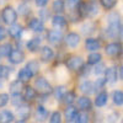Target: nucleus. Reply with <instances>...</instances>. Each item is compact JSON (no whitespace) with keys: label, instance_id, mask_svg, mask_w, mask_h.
Masks as SVG:
<instances>
[{"label":"nucleus","instance_id":"f257e3e1","mask_svg":"<svg viewBox=\"0 0 123 123\" xmlns=\"http://www.w3.org/2000/svg\"><path fill=\"white\" fill-rule=\"evenodd\" d=\"M107 22H108V27H107V35L111 38H117L121 33V17L118 14L113 12L110 14L107 17Z\"/></svg>","mask_w":123,"mask_h":123},{"label":"nucleus","instance_id":"f03ea898","mask_svg":"<svg viewBox=\"0 0 123 123\" xmlns=\"http://www.w3.org/2000/svg\"><path fill=\"white\" fill-rule=\"evenodd\" d=\"M35 86L37 89V91L42 95H48L49 92H52V86L44 78H38L35 81Z\"/></svg>","mask_w":123,"mask_h":123},{"label":"nucleus","instance_id":"7ed1b4c3","mask_svg":"<svg viewBox=\"0 0 123 123\" xmlns=\"http://www.w3.org/2000/svg\"><path fill=\"white\" fill-rule=\"evenodd\" d=\"M3 20L7 25H14L17 20V14L11 6H6L3 10Z\"/></svg>","mask_w":123,"mask_h":123},{"label":"nucleus","instance_id":"20e7f679","mask_svg":"<svg viewBox=\"0 0 123 123\" xmlns=\"http://www.w3.org/2000/svg\"><path fill=\"white\" fill-rule=\"evenodd\" d=\"M67 65L71 70H80L81 68H83V65H84V62H83V59H81L80 57H73V58H70L68 60Z\"/></svg>","mask_w":123,"mask_h":123},{"label":"nucleus","instance_id":"39448f33","mask_svg":"<svg viewBox=\"0 0 123 123\" xmlns=\"http://www.w3.org/2000/svg\"><path fill=\"white\" fill-rule=\"evenodd\" d=\"M24 58H25L24 53L21 52V50H17V49H12V52L9 54V60L11 62L12 64L21 63V62L24 60Z\"/></svg>","mask_w":123,"mask_h":123},{"label":"nucleus","instance_id":"423d86ee","mask_svg":"<svg viewBox=\"0 0 123 123\" xmlns=\"http://www.w3.org/2000/svg\"><path fill=\"white\" fill-rule=\"evenodd\" d=\"M121 52H122L121 43L115 42V43H110V44L106 46V53L108 55H118Z\"/></svg>","mask_w":123,"mask_h":123},{"label":"nucleus","instance_id":"0eeeda50","mask_svg":"<svg viewBox=\"0 0 123 123\" xmlns=\"http://www.w3.org/2000/svg\"><path fill=\"white\" fill-rule=\"evenodd\" d=\"M65 42L69 47H76L80 42V37L78 33H74V32H70L65 37Z\"/></svg>","mask_w":123,"mask_h":123},{"label":"nucleus","instance_id":"6e6552de","mask_svg":"<svg viewBox=\"0 0 123 123\" xmlns=\"http://www.w3.org/2000/svg\"><path fill=\"white\" fill-rule=\"evenodd\" d=\"M30 113H31V108L28 105H20L17 106V115L21 119H27L30 117Z\"/></svg>","mask_w":123,"mask_h":123},{"label":"nucleus","instance_id":"1a4fd4ad","mask_svg":"<svg viewBox=\"0 0 123 123\" xmlns=\"http://www.w3.org/2000/svg\"><path fill=\"white\" fill-rule=\"evenodd\" d=\"M78 110L74 107V106H68L67 108H65V111H64V116H65V119L68 121V122H71V121H74L75 118H76V116H78Z\"/></svg>","mask_w":123,"mask_h":123},{"label":"nucleus","instance_id":"9d476101","mask_svg":"<svg viewBox=\"0 0 123 123\" xmlns=\"http://www.w3.org/2000/svg\"><path fill=\"white\" fill-rule=\"evenodd\" d=\"M91 100L89 98V97H86V96H83V97H79V100H78V107L79 108H81L83 111H90L91 110Z\"/></svg>","mask_w":123,"mask_h":123},{"label":"nucleus","instance_id":"9b49d317","mask_svg":"<svg viewBox=\"0 0 123 123\" xmlns=\"http://www.w3.org/2000/svg\"><path fill=\"white\" fill-rule=\"evenodd\" d=\"M14 113L7 110L0 111V123H11L14 121Z\"/></svg>","mask_w":123,"mask_h":123},{"label":"nucleus","instance_id":"f8f14e48","mask_svg":"<svg viewBox=\"0 0 123 123\" xmlns=\"http://www.w3.org/2000/svg\"><path fill=\"white\" fill-rule=\"evenodd\" d=\"M62 38H63V33L60 32V31L58 30H52V31H49V33H48V39H49V42H52V43H58L62 41Z\"/></svg>","mask_w":123,"mask_h":123},{"label":"nucleus","instance_id":"ddd939ff","mask_svg":"<svg viewBox=\"0 0 123 123\" xmlns=\"http://www.w3.org/2000/svg\"><path fill=\"white\" fill-rule=\"evenodd\" d=\"M48 118V111L43 107V106H38L36 110V119L38 122H44Z\"/></svg>","mask_w":123,"mask_h":123},{"label":"nucleus","instance_id":"4468645a","mask_svg":"<svg viewBox=\"0 0 123 123\" xmlns=\"http://www.w3.org/2000/svg\"><path fill=\"white\" fill-rule=\"evenodd\" d=\"M80 91L85 95H91L92 92L95 91V85L92 84L91 81H84V83L80 85Z\"/></svg>","mask_w":123,"mask_h":123},{"label":"nucleus","instance_id":"2eb2a0df","mask_svg":"<svg viewBox=\"0 0 123 123\" xmlns=\"http://www.w3.org/2000/svg\"><path fill=\"white\" fill-rule=\"evenodd\" d=\"M28 27H30L31 30L36 31V32H41V31H43L44 25H43V22L41 21V20H38V18H32V20L30 21V24H28Z\"/></svg>","mask_w":123,"mask_h":123},{"label":"nucleus","instance_id":"dca6fc26","mask_svg":"<svg viewBox=\"0 0 123 123\" xmlns=\"http://www.w3.org/2000/svg\"><path fill=\"white\" fill-rule=\"evenodd\" d=\"M116 80H117V70L116 68H108L106 70V81L110 84H115L116 83Z\"/></svg>","mask_w":123,"mask_h":123},{"label":"nucleus","instance_id":"f3484780","mask_svg":"<svg viewBox=\"0 0 123 123\" xmlns=\"http://www.w3.org/2000/svg\"><path fill=\"white\" fill-rule=\"evenodd\" d=\"M53 57H54V52L52 48H49L47 46L42 48V50H41V58H42V60L48 62L50 59H53Z\"/></svg>","mask_w":123,"mask_h":123},{"label":"nucleus","instance_id":"a211bd4d","mask_svg":"<svg viewBox=\"0 0 123 123\" xmlns=\"http://www.w3.org/2000/svg\"><path fill=\"white\" fill-rule=\"evenodd\" d=\"M107 98H108L107 92H105V91L100 92V94L96 96V100H95V105H96L97 107H104V106L107 104Z\"/></svg>","mask_w":123,"mask_h":123},{"label":"nucleus","instance_id":"6ab92c4d","mask_svg":"<svg viewBox=\"0 0 123 123\" xmlns=\"http://www.w3.org/2000/svg\"><path fill=\"white\" fill-rule=\"evenodd\" d=\"M85 46L87 50H97L100 48V42L95 38H87L85 42Z\"/></svg>","mask_w":123,"mask_h":123},{"label":"nucleus","instance_id":"aec40b11","mask_svg":"<svg viewBox=\"0 0 123 123\" xmlns=\"http://www.w3.org/2000/svg\"><path fill=\"white\" fill-rule=\"evenodd\" d=\"M21 89H22V81H20V80L12 81V83L10 84V92H11L12 95L20 94V92H21Z\"/></svg>","mask_w":123,"mask_h":123},{"label":"nucleus","instance_id":"412c9836","mask_svg":"<svg viewBox=\"0 0 123 123\" xmlns=\"http://www.w3.org/2000/svg\"><path fill=\"white\" fill-rule=\"evenodd\" d=\"M35 97H36V90L31 86H27L25 89V92H24V100L32 101V100H35Z\"/></svg>","mask_w":123,"mask_h":123},{"label":"nucleus","instance_id":"4be33fe9","mask_svg":"<svg viewBox=\"0 0 123 123\" xmlns=\"http://www.w3.org/2000/svg\"><path fill=\"white\" fill-rule=\"evenodd\" d=\"M21 32H22V27L20 25H12V26H10V28H9V35L11 37H14V38L20 37Z\"/></svg>","mask_w":123,"mask_h":123},{"label":"nucleus","instance_id":"5701e85b","mask_svg":"<svg viewBox=\"0 0 123 123\" xmlns=\"http://www.w3.org/2000/svg\"><path fill=\"white\" fill-rule=\"evenodd\" d=\"M32 76H33V75L31 74L30 71H28V69H26V68L18 71V80L22 81V83H27V81L32 78Z\"/></svg>","mask_w":123,"mask_h":123},{"label":"nucleus","instance_id":"b1692460","mask_svg":"<svg viewBox=\"0 0 123 123\" xmlns=\"http://www.w3.org/2000/svg\"><path fill=\"white\" fill-rule=\"evenodd\" d=\"M39 44H41V39L36 37V38L30 39V42L27 43V48L31 50V52H36V50L39 48Z\"/></svg>","mask_w":123,"mask_h":123},{"label":"nucleus","instance_id":"393cba45","mask_svg":"<svg viewBox=\"0 0 123 123\" xmlns=\"http://www.w3.org/2000/svg\"><path fill=\"white\" fill-rule=\"evenodd\" d=\"M112 98H113L115 105H117V106L123 105V92H122L121 90H116V91L113 92V96H112Z\"/></svg>","mask_w":123,"mask_h":123},{"label":"nucleus","instance_id":"a878e982","mask_svg":"<svg viewBox=\"0 0 123 123\" xmlns=\"http://www.w3.org/2000/svg\"><path fill=\"white\" fill-rule=\"evenodd\" d=\"M52 24H53V26H55V27H63V26H65V24H67V20H65L63 16H60V15H55V16L53 17V20H52Z\"/></svg>","mask_w":123,"mask_h":123},{"label":"nucleus","instance_id":"bb28decb","mask_svg":"<svg viewBox=\"0 0 123 123\" xmlns=\"http://www.w3.org/2000/svg\"><path fill=\"white\" fill-rule=\"evenodd\" d=\"M74 122L75 123H87L89 122V115L86 113L85 111H81V112L78 113V116L74 119Z\"/></svg>","mask_w":123,"mask_h":123},{"label":"nucleus","instance_id":"cd10ccee","mask_svg":"<svg viewBox=\"0 0 123 123\" xmlns=\"http://www.w3.org/2000/svg\"><path fill=\"white\" fill-rule=\"evenodd\" d=\"M26 69H28V71L32 75H36L38 73V70H39V65L37 62H30V63H27L26 65Z\"/></svg>","mask_w":123,"mask_h":123},{"label":"nucleus","instance_id":"c85d7f7f","mask_svg":"<svg viewBox=\"0 0 123 123\" xmlns=\"http://www.w3.org/2000/svg\"><path fill=\"white\" fill-rule=\"evenodd\" d=\"M65 94H67V90H65V87H64V86H58V87H55V89H54V97H55L57 100H62V98H64Z\"/></svg>","mask_w":123,"mask_h":123},{"label":"nucleus","instance_id":"c756f323","mask_svg":"<svg viewBox=\"0 0 123 123\" xmlns=\"http://www.w3.org/2000/svg\"><path fill=\"white\" fill-rule=\"evenodd\" d=\"M64 0H54V3H53V10L55 12H62V11H64Z\"/></svg>","mask_w":123,"mask_h":123},{"label":"nucleus","instance_id":"7c9ffc66","mask_svg":"<svg viewBox=\"0 0 123 123\" xmlns=\"http://www.w3.org/2000/svg\"><path fill=\"white\" fill-rule=\"evenodd\" d=\"M100 60H101V54L100 53H92L87 58V63L89 64H97Z\"/></svg>","mask_w":123,"mask_h":123},{"label":"nucleus","instance_id":"2f4dec72","mask_svg":"<svg viewBox=\"0 0 123 123\" xmlns=\"http://www.w3.org/2000/svg\"><path fill=\"white\" fill-rule=\"evenodd\" d=\"M11 52H12V49H11V46H10L9 43H5L3 46H0V54L1 55H9Z\"/></svg>","mask_w":123,"mask_h":123},{"label":"nucleus","instance_id":"473e14b6","mask_svg":"<svg viewBox=\"0 0 123 123\" xmlns=\"http://www.w3.org/2000/svg\"><path fill=\"white\" fill-rule=\"evenodd\" d=\"M49 123H62V115L59 113L58 111L53 112L50 115V119H49Z\"/></svg>","mask_w":123,"mask_h":123},{"label":"nucleus","instance_id":"72a5a7b5","mask_svg":"<svg viewBox=\"0 0 123 123\" xmlns=\"http://www.w3.org/2000/svg\"><path fill=\"white\" fill-rule=\"evenodd\" d=\"M10 74V68L6 65H0V79H6Z\"/></svg>","mask_w":123,"mask_h":123},{"label":"nucleus","instance_id":"f704fd0d","mask_svg":"<svg viewBox=\"0 0 123 123\" xmlns=\"http://www.w3.org/2000/svg\"><path fill=\"white\" fill-rule=\"evenodd\" d=\"M64 101L67 102L68 105H71L75 101V94H74V92H71V91L70 92H67L65 96H64Z\"/></svg>","mask_w":123,"mask_h":123},{"label":"nucleus","instance_id":"c9c22d12","mask_svg":"<svg viewBox=\"0 0 123 123\" xmlns=\"http://www.w3.org/2000/svg\"><path fill=\"white\" fill-rule=\"evenodd\" d=\"M102 6L106 7V9H112L116 5V0H100Z\"/></svg>","mask_w":123,"mask_h":123},{"label":"nucleus","instance_id":"e433bc0d","mask_svg":"<svg viewBox=\"0 0 123 123\" xmlns=\"http://www.w3.org/2000/svg\"><path fill=\"white\" fill-rule=\"evenodd\" d=\"M12 104L15 105V106H20V105H22L21 102H22V97H21V95L20 94H16V95H12Z\"/></svg>","mask_w":123,"mask_h":123},{"label":"nucleus","instance_id":"4c0bfd02","mask_svg":"<svg viewBox=\"0 0 123 123\" xmlns=\"http://www.w3.org/2000/svg\"><path fill=\"white\" fill-rule=\"evenodd\" d=\"M79 4H80V0H68V1H67V6H68V9H70V10L78 7Z\"/></svg>","mask_w":123,"mask_h":123},{"label":"nucleus","instance_id":"58836bf2","mask_svg":"<svg viewBox=\"0 0 123 123\" xmlns=\"http://www.w3.org/2000/svg\"><path fill=\"white\" fill-rule=\"evenodd\" d=\"M9 102V95L7 94H0V107H4Z\"/></svg>","mask_w":123,"mask_h":123},{"label":"nucleus","instance_id":"ea45409f","mask_svg":"<svg viewBox=\"0 0 123 123\" xmlns=\"http://www.w3.org/2000/svg\"><path fill=\"white\" fill-rule=\"evenodd\" d=\"M87 9H89V15L94 16V15L97 14V7H96L95 4H90V5H87Z\"/></svg>","mask_w":123,"mask_h":123},{"label":"nucleus","instance_id":"a19ab883","mask_svg":"<svg viewBox=\"0 0 123 123\" xmlns=\"http://www.w3.org/2000/svg\"><path fill=\"white\" fill-rule=\"evenodd\" d=\"M18 10H20V14H22V15H26L28 11H30V7L25 4H21L18 6Z\"/></svg>","mask_w":123,"mask_h":123},{"label":"nucleus","instance_id":"79ce46f5","mask_svg":"<svg viewBox=\"0 0 123 123\" xmlns=\"http://www.w3.org/2000/svg\"><path fill=\"white\" fill-rule=\"evenodd\" d=\"M105 81H106V78H105V79H104V78H100V79H98V80L96 81V85H97L98 87H101L102 85L105 84Z\"/></svg>","mask_w":123,"mask_h":123},{"label":"nucleus","instance_id":"37998d69","mask_svg":"<svg viewBox=\"0 0 123 123\" xmlns=\"http://www.w3.org/2000/svg\"><path fill=\"white\" fill-rule=\"evenodd\" d=\"M47 3H48V0H36V4L38 6H44Z\"/></svg>","mask_w":123,"mask_h":123},{"label":"nucleus","instance_id":"c03bdc74","mask_svg":"<svg viewBox=\"0 0 123 123\" xmlns=\"http://www.w3.org/2000/svg\"><path fill=\"white\" fill-rule=\"evenodd\" d=\"M4 37H5V30L3 27H0V41L4 39Z\"/></svg>","mask_w":123,"mask_h":123},{"label":"nucleus","instance_id":"a18cd8bd","mask_svg":"<svg viewBox=\"0 0 123 123\" xmlns=\"http://www.w3.org/2000/svg\"><path fill=\"white\" fill-rule=\"evenodd\" d=\"M104 67H96L95 68V73L96 74H100V73H102V71H104V69H102Z\"/></svg>","mask_w":123,"mask_h":123},{"label":"nucleus","instance_id":"49530a36","mask_svg":"<svg viewBox=\"0 0 123 123\" xmlns=\"http://www.w3.org/2000/svg\"><path fill=\"white\" fill-rule=\"evenodd\" d=\"M119 74H121V79L123 80V67L121 68V70H119Z\"/></svg>","mask_w":123,"mask_h":123},{"label":"nucleus","instance_id":"de8ad7c7","mask_svg":"<svg viewBox=\"0 0 123 123\" xmlns=\"http://www.w3.org/2000/svg\"><path fill=\"white\" fill-rule=\"evenodd\" d=\"M16 123H26V122H25V119H20V121H17Z\"/></svg>","mask_w":123,"mask_h":123},{"label":"nucleus","instance_id":"09e8293b","mask_svg":"<svg viewBox=\"0 0 123 123\" xmlns=\"http://www.w3.org/2000/svg\"><path fill=\"white\" fill-rule=\"evenodd\" d=\"M0 57H1V54H0Z\"/></svg>","mask_w":123,"mask_h":123},{"label":"nucleus","instance_id":"8fccbe9b","mask_svg":"<svg viewBox=\"0 0 123 123\" xmlns=\"http://www.w3.org/2000/svg\"><path fill=\"white\" fill-rule=\"evenodd\" d=\"M122 123H123V122H122Z\"/></svg>","mask_w":123,"mask_h":123}]
</instances>
